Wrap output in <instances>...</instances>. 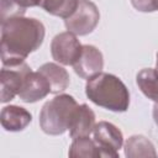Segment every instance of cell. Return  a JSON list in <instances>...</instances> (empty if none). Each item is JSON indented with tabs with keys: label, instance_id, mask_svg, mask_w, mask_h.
Masks as SVG:
<instances>
[{
	"label": "cell",
	"instance_id": "cell-7",
	"mask_svg": "<svg viewBox=\"0 0 158 158\" xmlns=\"http://www.w3.org/2000/svg\"><path fill=\"white\" fill-rule=\"evenodd\" d=\"M31 72V68L23 62L19 65L6 67L1 69V102H7L19 95L23 81L27 74Z\"/></svg>",
	"mask_w": 158,
	"mask_h": 158
},
{
	"label": "cell",
	"instance_id": "cell-1",
	"mask_svg": "<svg viewBox=\"0 0 158 158\" xmlns=\"http://www.w3.org/2000/svg\"><path fill=\"white\" fill-rule=\"evenodd\" d=\"M44 26L36 19L16 16L1 22V60L6 67L19 65L43 42Z\"/></svg>",
	"mask_w": 158,
	"mask_h": 158
},
{
	"label": "cell",
	"instance_id": "cell-16",
	"mask_svg": "<svg viewBox=\"0 0 158 158\" xmlns=\"http://www.w3.org/2000/svg\"><path fill=\"white\" fill-rule=\"evenodd\" d=\"M79 0H41V7L48 14L68 19L78 7Z\"/></svg>",
	"mask_w": 158,
	"mask_h": 158
},
{
	"label": "cell",
	"instance_id": "cell-20",
	"mask_svg": "<svg viewBox=\"0 0 158 158\" xmlns=\"http://www.w3.org/2000/svg\"><path fill=\"white\" fill-rule=\"evenodd\" d=\"M156 69L158 72V53H157V60H156Z\"/></svg>",
	"mask_w": 158,
	"mask_h": 158
},
{
	"label": "cell",
	"instance_id": "cell-13",
	"mask_svg": "<svg viewBox=\"0 0 158 158\" xmlns=\"http://www.w3.org/2000/svg\"><path fill=\"white\" fill-rule=\"evenodd\" d=\"M136 81L148 99L158 102V72L156 68H144L138 72Z\"/></svg>",
	"mask_w": 158,
	"mask_h": 158
},
{
	"label": "cell",
	"instance_id": "cell-6",
	"mask_svg": "<svg viewBox=\"0 0 158 158\" xmlns=\"http://www.w3.org/2000/svg\"><path fill=\"white\" fill-rule=\"evenodd\" d=\"M94 141L98 143L101 157L117 158L118 149L122 147L123 136L122 132L112 123L106 121H100L95 125L94 130Z\"/></svg>",
	"mask_w": 158,
	"mask_h": 158
},
{
	"label": "cell",
	"instance_id": "cell-12",
	"mask_svg": "<svg viewBox=\"0 0 158 158\" xmlns=\"http://www.w3.org/2000/svg\"><path fill=\"white\" fill-rule=\"evenodd\" d=\"M38 72H41L49 81L51 84V93L57 94L63 90H65L69 85V74L63 68L59 67L56 63H44L38 68Z\"/></svg>",
	"mask_w": 158,
	"mask_h": 158
},
{
	"label": "cell",
	"instance_id": "cell-5",
	"mask_svg": "<svg viewBox=\"0 0 158 158\" xmlns=\"http://www.w3.org/2000/svg\"><path fill=\"white\" fill-rule=\"evenodd\" d=\"M81 51L83 46L77 38V35L70 31L58 33L53 37L51 43L53 59L64 65H74V63L79 59Z\"/></svg>",
	"mask_w": 158,
	"mask_h": 158
},
{
	"label": "cell",
	"instance_id": "cell-14",
	"mask_svg": "<svg viewBox=\"0 0 158 158\" xmlns=\"http://www.w3.org/2000/svg\"><path fill=\"white\" fill-rule=\"evenodd\" d=\"M126 157H156L153 143L142 135L131 136L125 144Z\"/></svg>",
	"mask_w": 158,
	"mask_h": 158
},
{
	"label": "cell",
	"instance_id": "cell-18",
	"mask_svg": "<svg viewBox=\"0 0 158 158\" xmlns=\"http://www.w3.org/2000/svg\"><path fill=\"white\" fill-rule=\"evenodd\" d=\"M133 7L142 12L158 11V0H131Z\"/></svg>",
	"mask_w": 158,
	"mask_h": 158
},
{
	"label": "cell",
	"instance_id": "cell-4",
	"mask_svg": "<svg viewBox=\"0 0 158 158\" xmlns=\"http://www.w3.org/2000/svg\"><path fill=\"white\" fill-rule=\"evenodd\" d=\"M100 20V12L90 0H79L77 10L65 19L64 23L68 31L77 36H85L96 27Z\"/></svg>",
	"mask_w": 158,
	"mask_h": 158
},
{
	"label": "cell",
	"instance_id": "cell-19",
	"mask_svg": "<svg viewBox=\"0 0 158 158\" xmlns=\"http://www.w3.org/2000/svg\"><path fill=\"white\" fill-rule=\"evenodd\" d=\"M153 118H154V122L158 126V102H156V105L153 106Z\"/></svg>",
	"mask_w": 158,
	"mask_h": 158
},
{
	"label": "cell",
	"instance_id": "cell-9",
	"mask_svg": "<svg viewBox=\"0 0 158 158\" xmlns=\"http://www.w3.org/2000/svg\"><path fill=\"white\" fill-rule=\"evenodd\" d=\"M51 93V84L41 72H30L19 93V98L25 102H36Z\"/></svg>",
	"mask_w": 158,
	"mask_h": 158
},
{
	"label": "cell",
	"instance_id": "cell-8",
	"mask_svg": "<svg viewBox=\"0 0 158 158\" xmlns=\"http://www.w3.org/2000/svg\"><path fill=\"white\" fill-rule=\"evenodd\" d=\"M102 67H104L102 54L96 47L91 44L83 46L81 54L73 65L74 72L83 79H89L101 73Z\"/></svg>",
	"mask_w": 158,
	"mask_h": 158
},
{
	"label": "cell",
	"instance_id": "cell-2",
	"mask_svg": "<svg viewBox=\"0 0 158 158\" xmlns=\"http://www.w3.org/2000/svg\"><path fill=\"white\" fill-rule=\"evenodd\" d=\"M85 94L95 105L111 111H126L130 105V94L126 85L115 75L99 73L88 79Z\"/></svg>",
	"mask_w": 158,
	"mask_h": 158
},
{
	"label": "cell",
	"instance_id": "cell-15",
	"mask_svg": "<svg viewBox=\"0 0 158 158\" xmlns=\"http://www.w3.org/2000/svg\"><path fill=\"white\" fill-rule=\"evenodd\" d=\"M68 154L69 157H101V152L98 143L94 141V138L91 139L89 136L74 138L73 143L69 147Z\"/></svg>",
	"mask_w": 158,
	"mask_h": 158
},
{
	"label": "cell",
	"instance_id": "cell-10",
	"mask_svg": "<svg viewBox=\"0 0 158 158\" xmlns=\"http://www.w3.org/2000/svg\"><path fill=\"white\" fill-rule=\"evenodd\" d=\"M95 114L94 111L85 104L78 105L72 115L70 123H69V135L70 137L79 138V137H85L90 136L95 127Z\"/></svg>",
	"mask_w": 158,
	"mask_h": 158
},
{
	"label": "cell",
	"instance_id": "cell-3",
	"mask_svg": "<svg viewBox=\"0 0 158 158\" xmlns=\"http://www.w3.org/2000/svg\"><path fill=\"white\" fill-rule=\"evenodd\" d=\"M78 106L75 99L68 94H60L47 101L40 112V127L47 135L64 133L70 123L72 115Z\"/></svg>",
	"mask_w": 158,
	"mask_h": 158
},
{
	"label": "cell",
	"instance_id": "cell-17",
	"mask_svg": "<svg viewBox=\"0 0 158 158\" xmlns=\"http://www.w3.org/2000/svg\"><path fill=\"white\" fill-rule=\"evenodd\" d=\"M41 5V0H1V21L23 16L27 7Z\"/></svg>",
	"mask_w": 158,
	"mask_h": 158
},
{
	"label": "cell",
	"instance_id": "cell-11",
	"mask_svg": "<svg viewBox=\"0 0 158 158\" xmlns=\"http://www.w3.org/2000/svg\"><path fill=\"white\" fill-rule=\"evenodd\" d=\"M31 120H32L31 114L26 109L16 105H9L2 107L0 115L1 126L10 132L22 131L25 127H27Z\"/></svg>",
	"mask_w": 158,
	"mask_h": 158
}]
</instances>
